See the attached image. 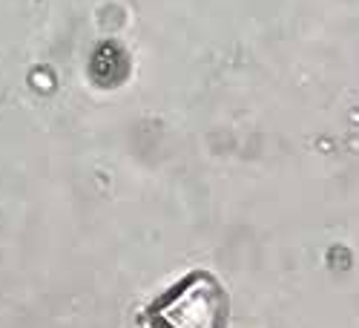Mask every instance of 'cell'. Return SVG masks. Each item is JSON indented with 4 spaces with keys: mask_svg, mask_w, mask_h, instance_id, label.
<instances>
[]
</instances>
